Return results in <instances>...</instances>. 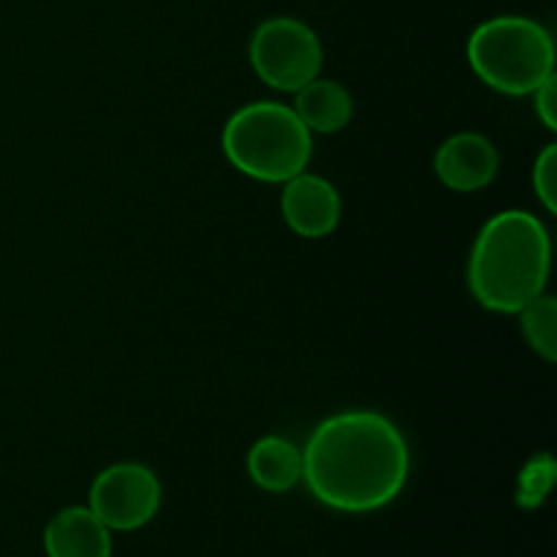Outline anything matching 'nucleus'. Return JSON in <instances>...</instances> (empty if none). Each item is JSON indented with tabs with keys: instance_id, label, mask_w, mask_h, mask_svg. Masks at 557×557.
<instances>
[{
	"instance_id": "nucleus-7",
	"label": "nucleus",
	"mask_w": 557,
	"mask_h": 557,
	"mask_svg": "<svg viewBox=\"0 0 557 557\" xmlns=\"http://www.w3.org/2000/svg\"><path fill=\"white\" fill-rule=\"evenodd\" d=\"M281 210L288 228L305 239L330 237L343 215V201L335 185L319 174L299 172L283 183Z\"/></svg>"
},
{
	"instance_id": "nucleus-1",
	"label": "nucleus",
	"mask_w": 557,
	"mask_h": 557,
	"mask_svg": "<svg viewBox=\"0 0 557 557\" xmlns=\"http://www.w3.org/2000/svg\"><path fill=\"white\" fill-rule=\"evenodd\" d=\"M411 451L392 419L379 411H343L324 419L302 449V479L315 500L364 515L403 493Z\"/></svg>"
},
{
	"instance_id": "nucleus-12",
	"label": "nucleus",
	"mask_w": 557,
	"mask_h": 557,
	"mask_svg": "<svg viewBox=\"0 0 557 557\" xmlns=\"http://www.w3.org/2000/svg\"><path fill=\"white\" fill-rule=\"evenodd\" d=\"M520 326L528 346L544 359L557 362V299L549 294H539L536 299L520 310Z\"/></svg>"
},
{
	"instance_id": "nucleus-2",
	"label": "nucleus",
	"mask_w": 557,
	"mask_h": 557,
	"mask_svg": "<svg viewBox=\"0 0 557 557\" xmlns=\"http://www.w3.org/2000/svg\"><path fill=\"white\" fill-rule=\"evenodd\" d=\"M553 264V245L533 212L504 210L476 234L468 261V288L493 313H520L544 294Z\"/></svg>"
},
{
	"instance_id": "nucleus-4",
	"label": "nucleus",
	"mask_w": 557,
	"mask_h": 557,
	"mask_svg": "<svg viewBox=\"0 0 557 557\" xmlns=\"http://www.w3.org/2000/svg\"><path fill=\"white\" fill-rule=\"evenodd\" d=\"M468 63L504 96H531L555 74V41L531 16H493L468 38Z\"/></svg>"
},
{
	"instance_id": "nucleus-15",
	"label": "nucleus",
	"mask_w": 557,
	"mask_h": 557,
	"mask_svg": "<svg viewBox=\"0 0 557 557\" xmlns=\"http://www.w3.org/2000/svg\"><path fill=\"white\" fill-rule=\"evenodd\" d=\"M555 82L557 74L547 76L536 90L531 92L533 96V109H536V117L547 125L549 131H557V96H555Z\"/></svg>"
},
{
	"instance_id": "nucleus-9",
	"label": "nucleus",
	"mask_w": 557,
	"mask_h": 557,
	"mask_svg": "<svg viewBox=\"0 0 557 557\" xmlns=\"http://www.w3.org/2000/svg\"><path fill=\"white\" fill-rule=\"evenodd\" d=\"M47 557H112V531L87 506H69L44 531Z\"/></svg>"
},
{
	"instance_id": "nucleus-14",
	"label": "nucleus",
	"mask_w": 557,
	"mask_h": 557,
	"mask_svg": "<svg viewBox=\"0 0 557 557\" xmlns=\"http://www.w3.org/2000/svg\"><path fill=\"white\" fill-rule=\"evenodd\" d=\"M533 188L544 210H557V145H547L533 163Z\"/></svg>"
},
{
	"instance_id": "nucleus-13",
	"label": "nucleus",
	"mask_w": 557,
	"mask_h": 557,
	"mask_svg": "<svg viewBox=\"0 0 557 557\" xmlns=\"http://www.w3.org/2000/svg\"><path fill=\"white\" fill-rule=\"evenodd\" d=\"M557 479V462L549 451L533 455L531 460L522 466L520 479H517L515 500L520 509H539L547 500L549 490H553Z\"/></svg>"
},
{
	"instance_id": "nucleus-6",
	"label": "nucleus",
	"mask_w": 557,
	"mask_h": 557,
	"mask_svg": "<svg viewBox=\"0 0 557 557\" xmlns=\"http://www.w3.org/2000/svg\"><path fill=\"white\" fill-rule=\"evenodd\" d=\"M87 509L109 531H139L161 509V482L147 466L117 462L96 476Z\"/></svg>"
},
{
	"instance_id": "nucleus-8",
	"label": "nucleus",
	"mask_w": 557,
	"mask_h": 557,
	"mask_svg": "<svg viewBox=\"0 0 557 557\" xmlns=\"http://www.w3.org/2000/svg\"><path fill=\"white\" fill-rule=\"evenodd\" d=\"M435 174L441 183L457 194H476L487 188L500 166L493 141L476 131H462L449 136L435 152Z\"/></svg>"
},
{
	"instance_id": "nucleus-5",
	"label": "nucleus",
	"mask_w": 557,
	"mask_h": 557,
	"mask_svg": "<svg viewBox=\"0 0 557 557\" xmlns=\"http://www.w3.org/2000/svg\"><path fill=\"white\" fill-rule=\"evenodd\" d=\"M250 65L264 85L297 92L321 74L324 49L310 25L294 16H270L250 36Z\"/></svg>"
},
{
	"instance_id": "nucleus-11",
	"label": "nucleus",
	"mask_w": 557,
	"mask_h": 557,
	"mask_svg": "<svg viewBox=\"0 0 557 557\" xmlns=\"http://www.w3.org/2000/svg\"><path fill=\"white\" fill-rule=\"evenodd\" d=\"M248 476L267 493H288L302 482V449L283 435H264L248 451Z\"/></svg>"
},
{
	"instance_id": "nucleus-3",
	"label": "nucleus",
	"mask_w": 557,
	"mask_h": 557,
	"mask_svg": "<svg viewBox=\"0 0 557 557\" xmlns=\"http://www.w3.org/2000/svg\"><path fill=\"white\" fill-rule=\"evenodd\" d=\"M223 156L237 172L259 183H286L305 172L313 156V134L288 103L253 101L223 125Z\"/></svg>"
},
{
	"instance_id": "nucleus-10",
	"label": "nucleus",
	"mask_w": 557,
	"mask_h": 557,
	"mask_svg": "<svg viewBox=\"0 0 557 557\" xmlns=\"http://www.w3.org/2000/svg\"><path fill=\"white\" fill-rule=\"evenodd\" d=\"M292 109L310 134H337L351 123L354 98L341 82L315 76L299 87Z\"/></svg>"
}]
</instances>
